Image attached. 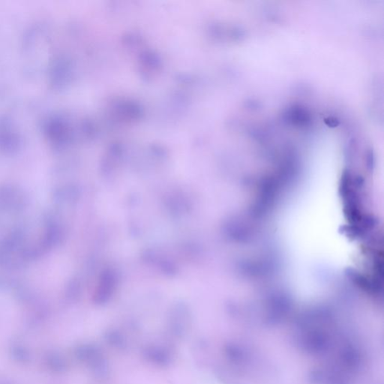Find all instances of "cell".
Listing matches in <instances>:
<instances>
[{"label":"cell","mask_w":384,"mask_h":384,"mask_svg":"<svg viewBox=\"0 0 384 384\" xmlns=\"http://www.w3.org/2000/svg\"><path fill=\"white\" fill-rule=\"evenodd\" d=\"M342 219L336 186L324 177L303 186L287 211L284 225L287 249L303 282L309 278V289L316 271L339 266L345 261L348 248Z\"/></svg>","instance_id":"cell-1"}]
</instances>
